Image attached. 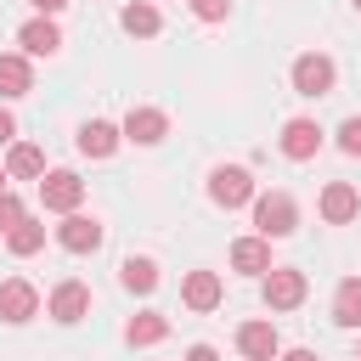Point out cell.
Wrapping results in <instances>:
<instances>
[{"mask_svg":"<svg viewBox=\"0 0 361 361\" xmlns=\"http://www.w3.org/2000/svg\"><path fill=\"white\" fill-rule=\"evenodd\" d=\"M254 226H259L265 243L293 237V231H299V203H293L288 192H254Z\"/></svg>","mask_w":361,"mask_h":361,"instance_id":"1","label":"cell"},{"mask_svg":"<svg viewBox=\"0 0 361 361\" xmlns=\"http://www.w3.org/2000/svg\"><path fill=\"white\" fill-rule=\"evenodd\" d=\"M333 85H338V68H333V56H322V51H305V56H293V90H299V96L322 102V96H333Z\"/></svg>","mask_w":361,"mask_h":361,"instance_id":"2","label":"cell"},{"mask_svg":"<svg viewBox=\"0 0 361 361\" xmlns=\"http://www.w3.org/2000/svg\"><path fill=\"white\" fill-rule=\"evenodd\" d=\"M209 203H220V209L254 203V175H248L243 164H220V169L209 175Z\"/></svg>","mask_w":361,"mask_h":361,"instance_id":"3","label":"cell"},{"mask_svg":"<svg viewBox=\"0 0 361 361\" xmlns=\"http://www.w3.org/2000/svg\"><path fill=\"white\" fill-rule=\"evenodd\" d=\"M39 203H45L51 214H73V209L85 203V180H79L73 169H51V175H39Z\"/></svg>","mask_w":361,"mask_h":361,"instance_id":"4","label":"cell"},{"mask_svg":"<svg viewBox=\"0 0 361 361\" xmlns=\"http://www.w3.org/2000/svg\"><path fill=\"white\" fill-rule=\"evenodd\" d=\"M305 293H310L305 271H293V265H271V271H265V305H271V310H299Z\"/></svg>","mask_w":361,"mask_h":361,"instance_id":"5","label":"cell"},{"mask_svg":"<svg viewBox=\"0 0 361 361\" xmlns=\"http://www.w3.org/2000/svg\"><path fill=\"white\" fill-rule=\"evenodd\" d=\"M118 135L135 141V147H158V141L169 135V113H164V107H130L124 124H118Z\"/></svg>","mask_w":361,"mask_h":361,"instance_id":"6","label":"cell"},{"mask_svg":"<svg viewBox=\"0 0 361 361\" xmlns=\"http://www.w3.org/2000/svg\"><path fill=\"white\" fill-rule=\"evenodd\" d=\"M316 209H322V220H327V226H350V220L361 214V192H355L350 180H327V186H322V197H316Z\"/></svg>","mask_w":361,"mask_h":361,"instance_id":"7","label":"cell"},{"mask_svg":"<svg viewBox=\"0 0 361 361\" xmlns=\"http://www.w3.org/2000/svg\"><path fill=\"white\" fill-rule=\"evenodd\" d=\"M102 237H107V231H102V220L79 214V209H73V214H62V226H56V243H62L68 254H96V248H102Z\"/></svg>","mask_w":361,"mask_h":361,"instance_id":"8","label":"cell"},{"mask_svg":"<svg viewBox=\"0 0 361 361\" xmlns=\"http://www.w3.org/2000/svg\"><path fill=\"white\" fill-rule=\"evenodd\" d=\"M45 310H51V316H56L62 327H73V322H85V316H90V288L68 276V282H56V288H51Z\"/></svg>","mask_w":361,"mask_h":361,"instance_id":"9","label":"cell"},{"mask_svg":"<svg viewBox=\"0 0 361 361\" xmlns=\"http://www.w3.org/2000/svg\"><path fill=\"white\" fill-rule=\"evenodd\" d=\"M28 316H39V288H34V282H23V276L0 282V322L23 327Z\"/></svg>","mask_w":361,"mask_h":361,"instance_id":"10","label":"cell"},{"mask_svg":"<svg viewBox=\"0 0 361 361\" xmlns=\"http://www.w3.org/2000/svg\"><path fill=\"white\" fill-rule=\"evenodd\" d=\"M316 152H322V124H316V118H288V124H282V158L305 164V158H316Z\"/></svg>","mask_w":361,"mask_h":361,"instance_id":"11","label":"cell"},{"mask_svg":"<svg viewBox=\"0 0 361 361\" xmlns=\"http://www.w3.org/2000/svg\"><path fill=\"white\" fill-rule=\"evenodd\" d=\"M237 350H243V361H276L282 338H276L271 322H243L237 327Z\"/></svg>","mask_w":361,"mask_h":361,"instance_id":"12","label":"cell"},{"mask_svg":"<svg viewBox=\"0 0 361 361\" xmlns=\"http://www.w3.org/2000/svg\"><path fill=\"white\" fill-rule=\"evenodd\" d=\"M220 299H226V288H220L214 271H186V282H180V305L186 310H214Z\"/></svg>","mask_w":361,"mask_h":361,"instance_id":"13","label":"cell"},{"mask_svg":"<svg viewBox=\"0 0 361 361\" xmlns=\"http://www.w3.org/2000/svg\"><path fill=\"white\" fill-rule=\"evenodd\" d=\"M17 45H23L28 56H56V51H62V34H56L51 17H34V23L17 28Z\"/></svg>","mask_w":361,"mask_h":361,"instance_id":"14","label":"cell"},{"mask_svg":"<svg viewBox=\"0 0 361 361\" xmlns=\"http://www.w3.org/2000/svg\"><path fill=\"white\" fill-rule=\"evenodd\" d=\"M231 271L265 276V271H271V243H265V237H237V243H231Z\"/></svg>","mask_w":361,"mask_h":361,"instance_id":"15","label":"cell"},{"mask_svg":"<svg viewBox=\"0 0 361 361\" xmlns=\"http://www.w3.org/2000/svg\"><path fill=\"white\" fill-rule=\"evenodd\" d=\"M6 175H11V180H39V175H45V152H39L34 141H11V147H6Z\"/></svg>","mask_w":361,"mask_h":361,"instance_id":"16","label":"cell"},{"mask_svg":"<svg viewBox=\"0 0 361 361\" xmlns=\"http://www.w3.org/2000/svg\"><path fill=\"white\" fill-rule=\"evenodd\" d=\"M28 90H34V68H28V56L6 51V56H0V96L17 102V96H28Z\"/></svg>","mask_w":361,"mask_h":361,"instance_id":"17","label":"cell"},{"mask_svg":"<svg viewBox=\"0 0 361 361\" xmlns=\"http://www.w3.org/2000/svg\"><path fill=\"white\" fill-rule=\"evenodd\" d=\"M118 141H124V135H118V124H107V118L79 124V152H85V158H107Z\"/></svg>","mask_w":361,"mask_h":361,"instance_id":"18","label":"cell"},{"mask_svg":"<svg viewBox=\"0 0 361 361\" xmlns=\"http://www.w3.org/2000/svg\"><path fill=\"white\" fill-rule=\"evenodd\" d=\"M158 338H169V316L164 310H141V316H130L124 322V344H158Z\"/></svg>","mask_w":361,"mask_h":361,"instance_id":"19","label":"cell"},{"mask_svg":"<svg viewBox=\"0 0 361 361\" xmlns=\"http://www.w3.org/2000/svg\"><path fill=\"white\" fill-rule=\"evenodd\" d=\"M333 322L350 327V333H361V276H344V282H338V293H333Z\"/></svg>","mask_w":361,"mask_h":361,"instance_id":"20","label":"cell"},{"mask_svg":"<svg viewBox=\"0 0 361 361\" xmlns=\"http://www.w3.org/2000/svg\"><path fill=\"white\" fill-rule=\"evenodd\" d=\"M118 23H124V34H135V39H152V34L164 28V17H158L152 0H130V6L118 11Z\"/></svg>","mask_w":361,"mask_h":361,"instance_id":"21","label":"cell"},{"mask_svg":"<svg viewBox=\"0 0 361 361\" xmlns=\"http://www.w3.org/2000/svg\"><path fill=\"white\" fill-rule=\"evenodd\" d=\"M118 282H124L130 293H152V288H158V259H147V254H130V259L118 265Z\"/></svg>","mask_w":361,"mask_h":361,"instance_id":"22","label":"cell"},{"mask_svg":"<svg viewBox=\"0 0 361 361\" xmlns=\"http://www.w3.org/2000/svg\"><path fill=\"white\" fill-rule=\"evenodd\" d=\"M6 248H11L17 259H28V254H39V248H45V226L23 214V220H17L11 231H6Z\"/></svg>","mask_w":361,"mask_h":361,"instance_id":"23","label":"cell"},{"mask_svg":"<svg viewBox=\"0 0 361 361\" xmlns=\"http://www.w3.org/2000/svg\"><path fill=\"white\" fill-rule=\"evenodd\" d=\"M23 214H28V209H23V197H17V192H0V231H11Z\"/></svg>","mask_w":361,"mask_h":361,"instance_id":"24","label":"cell"},{"mask_svg":"<svg viewBox=\"0 0 361 361\" xmlns=\"http://www.w3.org/2000/svg\"><path fill=\"white\" fill-rule=\"evenodd\" d=\"M338 147H344V152H350V158H361V113H355V118H344V124H338Z\"/></svg>","mask_w":361,"mask_h":361,"instance_id":"25","label":"cell"},{"mask_svg":"<svg viewBox=\"0 0 361 361\" xmlns=\"http://www.w3.org/2000/svg\"><path fill=\"white\" fill-rule=\"evenodd\" d=\"M186 6H192V11L203 17V23H220V17L231 11V0H186Z\"/></svg>","mask_w":361,"mask_h":361,"instance_id":"26","label":"cell"},{"mask_svg":"<svg viewBox=\"0 0 361 361\" xmlns=\"http://www.w3.org/2000/svg\"><path fill=\"white\" fill-rule=\"evenodd\" d=\"M11 141H17V118L0 107V147H11Z\"/></svg>","mask_w":361,"mask_h":361,"instance_id":"27","label":"cell"},{"mask_svg":"<svg viewBox=\"0 0 361 361\" xmlns=\"http://www.w3.org/2000/svg\"><path fill=\"white\" fill-rule=\"evenodd\" d=\"M186 361H220V350H214V344H192V350H186Z\"/></svg>","mask_w":361,"mask_h":361,"instance_id":"28","label":"cell"},{"mask_svg":"<svg viewBox=\"0 0 361 361\" xmlns=\"http://www.w3.org/2000/svg\"><path fill=\"white\" fill-rule=\"evenodd\" d=\"M28 6H34V11H39V17H56V11H62V6H68V0H28Z\"/></svg>","mask_w":361,"mask_h":361,"instance_id":"29","label":"cell"},{"mask_svg":"<svg viewBox=\"0 0 361 361\" xmlns=\"http://www.w3.org/2000/svg\"><path fill=\"white\" fill-rule=\"evenodd\" d=\"M276 361H316V350H276Z\"/></svg>","mask_w":361,"mask_h":361,"instance_id":"30","label":"cell"},{"mask_svg":"<svg viewBox=\"0 0 361 361\" xmlns=\"http://www.w3.org/2000/svg\"><path fill=\"white\" fill-rule=\"evenodd\" d=\"M6 180H11V175H6V164H0V192H11V186H6Z\"/></svg>","mask_w":361,"mask_h":361,"instance_id":"31","label":"cell"},{"mask_svg":"<svg viewBox=\"0 0 361 361\" xmlns=\"http://www.w3.org/2000/svg\"><path fill=\"white\" fill-rule=\"evenodd\" d=\"M350 6H355V11H361V0H350Z\"/></svg>","mask_w":361,"mask_h":361,"instance_id":"32","label":"cell"},{"mask_svg":"<svg viewBox=\"0 0 361 361\" xmlns=\"http://www.w3.org/2000/svg\"><path fill=\"white\" fill-rule=\"evenodd\" d=\"M355 361H361V350H355Z\"/></svg>","mask_w":361,"mask_h":361,"instance_id":"33","label":"cell"}]
</instances>
